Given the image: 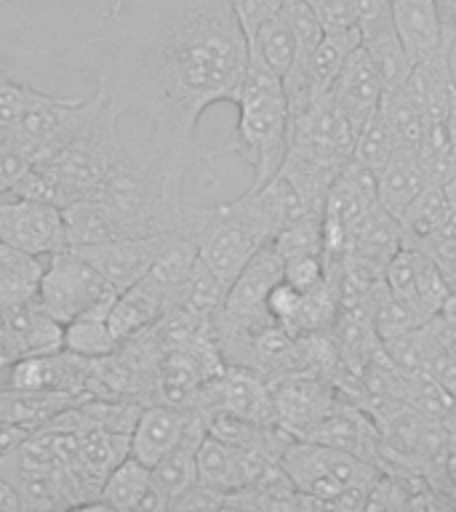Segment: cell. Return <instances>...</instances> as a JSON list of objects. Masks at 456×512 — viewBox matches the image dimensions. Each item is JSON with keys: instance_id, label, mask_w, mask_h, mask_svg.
<instances>
[{"instance_id": "6da1fadb", "label": "cell", "mask_w": 456, "mask_h": 512, "mask_svg": "<svg viewBox=\"0 0 456 512\" xmlns=\"http://www.w3.org/2000/svg\"><path fill=\"white\" fill-rule=\"evenodd\" d=\"M246 67L248 43L230 0H171L107 56L99 86L123 115L152 126L136 155L184 187L190 166L214 160L195 139L200 115L238 102Z\"/></svg>"}, {"instance_id": "7a4b0ae2", "label": "cell", "mask_w": 456, "mask_h": 512, "mask_svg": "<svg viewBox=\"0 0 456 512\" xmlns=\"http://www.w3.org/2000/svg\"><path fill=\"white\" fill-rule=\"evenodd\" d=\"M238 126L230 142L214 150L219 155H238L254 168L251 187H262L278 174L288 150V102L283 83L256 54H248V67L238 94Z\"/></svg>"}, {"instance_id": "3957f363", "label": "cell", "mask_w": 456, "mask_h": 512, "mask_svg": "<svg viewBox=\"0 0 456 512\" xmlns=\"http://www.w3.org/2000/svg\"><path fill=\"white\" fill-rule=\"evenodd\" d=\"M96 88H99V104L86 126L78 131V136L64 144L54 158L32 163V166L43 168V174L54 187L59 206L94 195L99 184L104 182V176L110 174L128 152L118 131L123 110L104 91V86L96 83Z\"/></svg>"}, {"instance_id": "277c9868", "label": "cell", "mask_w": 456, "mask_h": 512, "mask_svg": "<svg viewBox=\"0 0 456 512\" xmlns=\"http://www.w3.org/2000/svg\"><path fill=\"white\" fill-rule=\"evenodd\" d=\"M280 467L296 491L318 499L323 510H366L368 491L379 478V467L363 456L304 438L283 448Z\"/></svg>"}, {"instance_id": "5b68a950", "label": "cell", "mask_w": 456, "mask_h": 512, "mask_svg": "<svg viewBox=\"0 0 456 512\" xmlns=\"http://www.w3.org/2000/svg\"><path fill=\"white\" fill-rule=\"evenodd\" d=\"M35 296L51 318L67 323L91 304L115 296V291L75 248L67 246L43 259Z\"/></svg>"}, {"instance_id": "8992f818", "label": "cell", "mask_w": 456, "mask_h": 512, "mask_svg": "<svg viewBox=\"0 0 456 512\" xmlns=\"http://www.w3.org/2000/svg\"><path fill=\"white\" fill-rule=\"evenodd\" d=\"M0 243L30 256L56 254L67 248L62 206L32 198H0Z\"/></svg>"}, {"instance_id": "52a82bcc", "label": "cell", "mask_w": 456, "mask_h": 512, "mask_svg": "<svg viewBox=\"0 0 456 512\" xmlns=\"http://www.w3.org/2000/svg\"><path fill=\"white\" fill-rule=\"evenodd\" d=\"M272 462L275 459L270 456L232 446L227 440H219L206 432V438L200 440L198 448V483L216 494H235V491L254 486L256 478Z\"/></svg>"}, {"instance_id": "ba28073f", "label": "cell", "mask_w": 456, "mask_h": 512, "mask_svg": "<svg viewBox=\"0 0 456 512\" xmlns=\"http://www.w3.org/2000/svg\"><path fill=\"white\" fill-rule=\"evenodd\" d=\"M270 384L275 424L294 438H304L334 406V390L310 374H288Z\"/></svg>"}, {"instance_id": "9c48e42d", "label": "cell", "mask_w": 456, "mask_h": 512, "mask_svg": "<svg viewBox=\"0 0 456 512\" xmlns=\"http://www.w3.org/2000/svg\"><path fill=\"white\" fill-rule=\"evenodd\" d=\"M166 235H136V238H118L96 246H78V251L99 275H102L110 288L118 294L139 278L150 272L160 246ZM72 248V246H70Z\"/></svg>"}, {"instance_id": "30bf717a", "label": "cell", "mask_w": 456, "mask_h": 512, "mask_svg": "<svg viewBox=\"0 0 456 512\" xmlns=\"http://www.w3.org/2000/svg\"><path fill=\"white\" fill-rule=\"evenodd\" d=\"M3 312V336L16 358L30 355H54L64 350V323L51 318L38 296L0 307Z\"/></svg>"}, {"instance_id": "8fae6325", "label": "cell", "mask_w": 456, "mask_h": 512, "mask_svg": "<svg viewBox=\"0 0 456 512\" xmlns=\"http://www.w3.org/2000/svg\"><path fill=\"white\" fill-rule=\"evenodd\" d=\"M195 416L198 408L192 406H176L160 400L144 406L131 430V456L152 470L184 438Z\"/></svg>"}, {"instance_id": "7c38bea8", "label": "cell", "mask_w": 456, "mask_h": 512, "mask_svg": "<svg viewBox=\"0 0 456 512\" xmlns=\"http://www.w3.org/2000/svg\"><path fill=\"white\" fill-rule=\"evenodd\" d=\"M328 94L358 131L379 110V104L384 99V86L374 59L368 56L363 43L347 56V62H344L342 72H339V78H336Z\"/></svg>"}, {"instance_id": "4fadbf2b", "label": "cell", "mask_w": 456, "mask_h": 512, "mask_svg": "<svg viewBox=\"0 0 456 512\" xmlns=\"http://www.w3.org/2000/svg\"><path fill=\"white\" fill-rule=\"evenodd\" d=\"M392 24L414 67L440 54H454V48L443 43L435 0H392Z\"/></svg>"}, {"instance_id": "5bb4252c", "label": "cell", "mask_w": 456, "mask_h": 512, "mask_svg": "<svg viewBox=\"0 0 456 512\" xmlns=\"http://www.w3.org/2000/svg\"><path fill=\"white\" fill-rule=\"evenodd\" d=\"M131 454V432L104 430V427H88L80 432L78 459L72 470L86 488L88 502L99 499L102 483L115 467Z\"/></svg>"}, {"instance_id": "9a60e30c", "label": "cell", "mask_w": 456, "mask_h": 512, "mask_svg": "<svg viewBox=\"0 0 456 512\" xmlns=\"http://www.w3.org/2000/svg\"><path fill=\"white\" fill-rule=\"evenodd\" d=\"M427 184L430 179H427L424 163L419 158V150L395 144V152L387 160V166L376 174V200L387 214L400 222V216L406 214V208L422 195Z\"/></svg>"}, {"instance_id": "2e32d148", "label": "cell", "mask_w": 456, "mask_h": 512, "mask_svg": "<svg viewBox=\"0 0 456 512\" xmlns=\"http://www.w3.org/2000/svg\"><path fill=\"white\" fill-rule=\"evenodd\" d=\"M168 307V294L152 278H139L128 288L118 291L110 307V328L118 342L142 334L155 326Z\"/></svg>"}, {"instance_id": "e0dca14e", "label": "cell", "mask_w": 456, "mask_h": 512, "mask_svg": "<svg viewBox=\"0 0 456 512\" xmlns=\"http://www.w3.org/2000/svg\"><path fill=\"white\" fill-rule=\"evenodd\" d=\"M208 419L198 411L192 424L184 432V438L152 467V486L158 488L160 494L168 499V510L174 499L198 483V448L200 440L206 438Z\"/></svg>"}, {"instance_id": "ac0fdd59", "label": "cell", "mask_w": 456, "mask_h": 512, "mask_svg": "<svg viewBox=\"0 0 456 512\" xmlns=\"http://www.w3.org/2000/svg\"><path fill=\"white\" fill-rule=\"evenodd\" d=\"M64 216V232H67V246H96V243H107V240L131 238L126 224L115 211H112L102 198L72 200L62 206ZM136 238V235H134Z\"/></svg>"}, {"instance_id": "d6986e66", "label": "cell", "mask_w": 456, "mask_h": 512, "mask_svg": "<svg viewBox=\"0 0 456 512\" xmlns=\"http://www.w3.org/2000/svg\"><path fill=\"white\" fill-rule=\"evenodd\" d=\"M304 440H318L326 446L344 448V451L363 456L368 462H374L379 456L374 424L368 422L360 411H355L352 406H342V403H334L331 411L315 427H310Z\"/></svg>"}, {"instance_id": "ffe728a7", "label": "cell", "mask_w": 456, "mask_h": 512, "mask_svg": "<svg viewBox=\"0 0 456 512\" xmlns=\"http://www.w3.org/2000/svg\"><path fill=\"white\" fill-rule=\"evenodd\" d=\"M112 299L115 296H107L64 323V352H72L78 358L99 360L118 350L120 342L110 328Z\"/></svg>"}, {"instance_id": "44dd1931", "label": "cell", "mask_w": 456, "mask_h": 512, "mask_svg": "<svg viewBox=\"0 0 456 512\" xmlns=\"http://www.w3.org/2000/svg\"><path fill=\"white\" fill-rule=\"evenodd\" d=\"M360 46V32H336V35H323L318 48L312 51L310 62L304 67V86L310 99H320L331 91V86L339 78L347 56Z\"/></svg>"}, {"instance_id": "7402d4cb", "label": "cell", "mask_w": 456, "mask_h": 512, "mask_svg": "<svg viewBox=\"0 0 456 512\" xmlns=\"http://www.w3.org/2000/svg\"><path fill=\"white\" fill-rule=\"evenodd\" d=\"M227 291H230V283H224L211 267H206V264L200 262L198 256V262H195L190 275L184 278L182 286L171 291L168 304L184 307V310L195 312L200 318L214 320L216 315L222 312Z\"/></svg>"}, {"instance_id": "603a6c76", "label": "cell", "mask_w": 456, "mask_h": 512, "mask_svg": "<svg viewBox=\"0 0 456 512\" xmlns=\"http://www.w3.org/2000/svg\"><path fill=\"white\" fill-rule=\"evenodd\" d=\"M152 486V472L147 464L128 454L102 483L99 499L107 510H139V502Z\"/></svg>"}, {"instance_id": "cb8c5ba5", "label": "cell", "mask_w": 456, "mask_h": 512, "mask_svg": "<svg viewBox=\"0 0 456 512\" xmlns=\"http://www.w3.org/2000/svg\"><path fill=\"white\" fill-rule=\"evenodd\" d=\"M40 272H43L40 256H30L19 248L0 243V307L38 294Z\"/></svg>"}, {"instance_id": "d4e9b609", "label": "cell", "mask_w": 456, "mask_h": 512, "mask_svg": "<svg viewBox=\"0 0 456 512\" xmlns=\"http://www.w3.org/2000/svg\"><path fill=\"white\" fill-rule=\"evenodd\" d=\"M198 262V243L190 235L184 232H168L163 238V246H160L155 262H152L147 278H152L158 283L168 296L174 288H179L184 283V278L190 275L192 267Z\"/></svg>"}, {"instance_id": "484cf974", "label": "cell", "mask_w": 456, "mask_h": 512, "mask_svg": "<svg viewBox=\"0 0 456 512\" xmlns=\"http://www.w3.org/2000/svg\"><path fill=\"white\" fill-rule=\"evenodd\" d=\"M248 54H256L270 67L280 80L286 78L288 70L296 62V38L288 27L286 16L275 14L256 30L254 40H248Z\"/></svg>"}, {"instance_id": "4316f807", "label": "cell", "mask_w": 456, "mask_h": 512, "mask_svg": "<svg viewBox=\"0 0 456 512\" xmlns=\"http://www.w3.org/2000/svg\"><path fill=\"white\" fill-rule=\"evenodd\" d=\"M392 152H395V131H392L390 120H387V112H384V107L379 104V110H376L358 131L355 152H352V163L360 168H366L368 174L376 176L384 166H387V160L392 158Z\"/></svg>"}, {"instance_id": "83f0119b", "label": "cell", "mask_w": 456, "mask_h": 512, "mask_svg": "<svg viewBox=\"0 0 456 512\" xmlns=\"http://www.w3.org/2000/svg\"><path fill=\"white\" fill-rule=\"evenodd\" d=\"M403 243H406V240H403ZM408 246H411V243H408ZM411 248H414L416 264V299H419V307L424 310V315L432 318V315H438L443 302H446L448 294H451V286H448V280L443 278V272H440V267L435 264V259H432L424 248Z\"/></svg>"}, {"instance_id": "f1b7e54d", "label": "cell", "mask_w": 456, "mask_h": 512, "mask_svg": "<svg viewBox=\"0 0 456 512\" xmlns=\"http://www.w3.org/2000/svg\"><path fill=\"white\" fill-rule=\"evenodd\" d=\"M54 99V94H46V91H38V88L24 86V83H16L0 70V126L14 128L19 120L32 112L40 104H46Z\"/></svg>"}, {"instance_id": "f546056e", "label": "cell", "mask_w": 456, "mask_h": 512, "mask_svg": "<svg viewBox=\"0 0 456 512\" xmlns=\"http://www.w3.org/2000/svg\"><path fill=\"white\" fill-rule=\"evenodd\" d=\"M384 286L390 288L392 296H398L400 302H406L411 310H416L424 320H430L424 315V310L419 307V299H416V264H414V248L403 243V246L395 251V254L387 259L382 272Z\"/></svg>"}, {"instance_id": "4dcf8cb0", "label": "cell", "mask_w": 456, "mask_h": 512, "mask_svg": "<svg viewBox=\"0 0 456 512\" xmlns=\"http://www.w3.org/2000/svg\"><path fill=\"white\" fill-rule=\"evenodd\" d=\"M283 280L299 288L302 294L326 283V259L323 254H296L283 259Z\"/></svg>"}, {"instance_id": "1f68e13d", "label": "cell", "mask_w": 456, "mask_h": 512, "mask_svg": "<svg viewBox=\"0 0 456 512\" xmlns=\"http://www.w3.org/2000/svg\"><path fill=\"white\" fill-rule=\"evenodd\" d=\"M355 22H358L360 43L395 30L392 24V0H355Z\"/></svg>"}, {"instance_id": "d6a6232c", "label": "cell", "mask_w": 456, "mask_h": 512, "mask_svg": "<svg viewBox=\"0 0 456 512\" xmlns=\"http://www.w3.org/2000/svg\"><path fill=\"white\" fill-rule=\"evenodd\" d=\"M307 6L315 11L326 35L358 30V22H355V0H307Z\"/></svg>"}, {"instance_id": "836d02e7", "label": "cell", "mask_w": 456, "mask_h": 512, "mask_svg": "<svg viewBox=\"0 0 456 512\" xmlns=\"http://www.w3.org/2000/svg\"><path fill=\"white\" fill-rule=\"evenodd\" d=\"M230 3L248 43V40H254L256 30H259L270 16L278 14L286 0H230Z\"/></svg>"}, {"instance_id": "e575fe53", "label": "cell", "mask_w": 456, "mask_h": 512, "mask_svg": "<svg viewBox=\"0 0 456 512\" xmlns=\"http://www.w3.org/2000/svg\"><path fill=\"white\" fill-rule=\"evenodd\" d=\"M30 158L24 155L22 147L11 139V136H3L0 139V195L14 190V184L24 176V171L30 168Z\"/></svg>"}, {"instance_id": "d590c367", "label": "cell", "mask_w": 456, "mask_h": 512, "mask_svg": "<svg viewBox=\"0 0 456 512\" xmlns=\"http://www.w3.org/2000/svg\"><path fill=\"white\" fill-rule=\"evenodd\" d=\"M411 246L424 248V251L435 259V264H438L440 272H443V278L448 280L451 291H456V240L430 238V240H422V243H411Z\"/></svg>"}, {"instance_id": "8d00e7d4", "label": "cell", "mask_w": 456, "mask_h": 512, "mask_svg": "<svg viewBox=\"0 0 456 512\" xmlns=\"http://www.w3.org/2000/svg\"><path fill=\"white\" fill-rule=\"evenodd\" d=\"M427 326H430L432 336H435V342H438V347L443 350V355L456 363V328L451 326V323H446L440 315H432V318L427 320Z\"/></svg>"}, {"instance_id": "74e56055", "label": "cell", "mask_w": 456, "mask_h": 512, "mask_svg": "<svg viewBox=\"0 0 456 512\" xmlns=\"http://www.w3.org/2000/svg\"><path fill=\"white\" fill-rule=\"evenodd\" d=\"M440 14V30H443V43L448 48L456 46V0H435Z\"/></svg>"}, {"instance_id": "f35d334b", "label": "cell", "mask_w": 456, "mask_h": 512, "mask_svg": "<svg viewBox=\"0 0 456 512\" xmlns=\"http://www.w3.org/2000/svg\"><path fill=\"white\" fill-rule=\"evenodd\" d=\"M27 427L22 424H14V422H0V456L8 454L11 448H16L27 438Z\"/></svg>"}, {"instance_id": "ab89813d", "label": "cell", "mask_w": 456, "mask_h": 512, "mask_svg": "<svg viewBox=\"0 0 456 512\" xmlns=\"http://www.w3.org/2000/svg\"><path fill=\"white\" fill-rule=\"evenodd\" d=\"M14 510H24L22 496L16 491V486L11 480H6L0 475V512H14Z\"/></svg>"}, {"instance_id": "60d3db41", "label": "cell", "mask_w": 456, "mask_h": 512, "mask_svg": "<svg viewBox=\"0 0 456 512\" xmlns=\"http://www.w3.org/2000/svg\"><path fill=\"white\" fill-rule=\"evenodd\" d=\"M16 363V352L8 347L6 336L0 339V390H8V379H11V368Z\"/></svg>"}, {"instance_id": "b9f144b4", "label": "cell", "mask_w": 456, "mask_h": 512, "mask_svg": "<svg viewBox=\"0 0 456 512\" xmlns=\"http://www.w3.org/2000/svg\"><path fill=\"white\" fill-rule=\"evenodd\" d=\"M446 136L451 144V155L456 163V83L451 88V99H448V115H446Z\"/></svg>"}, {"instance_id": "7bdbcfd3", "label": "cell", "mask_w": 456, "mask_h": 512, "mask_svg": "<svg viewBox=\"0 0 456 512\" xmlns=\"http://www.w3.org/2000/svg\"><path fill=\"white\" fill-rule=\"evenodd\" d=\"M438 315L446 320V323H451V326L456 328V291H451V294H448V299L443 302V307H440Z\"/></svg>"}, {"instance_id": "ee69618b", "label": "cell", "mask_w": 456, "mask_h": 512, "mask_svg": "<svg viewBox=\"0 0 456 512\" xmlns=\"http://www.w3.org/2000/svg\"><path fill=\"white\" fill-rule=\"evenodd\" d=\"M6 408H8V390H0V422H6Z\"/></svg>"}, {"instance_id": "f6af8a7d", "label": "cell", "mask_w": 456, "mask_h": 512, "mask_svg": "<svg viewBox=\"0 0 456 512\" xmlns=\"http://www.w3.org/2000/svg\"><path fill=\"white\" fill-rule=\"evenodd\" d=\"M0 339H3V312H0Z\"/></svg>"}, {"instance_id": "bcb514c9", "label": "cell", "mask_w": 456, "mask_h": 512, "mask_svg": "<svg viewBox=\"0 0 456 512\" xmlns=\"http://www.w3.org/2000/svg\"><path fill=\"white\" fill-rule=\"evenodd\" d=\"M8 134V131H6V128H3V126H0V139H3V136H6Z\"/></svg>"}]
</instances>
